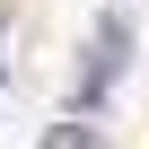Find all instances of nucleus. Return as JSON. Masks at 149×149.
<instances>
[{
    "instance_id": "f257e3e1",
    "label": "nucleus",
    "mask_w": 149,
    "mask_h": 149,
    "mask_svg": "<svg viewBox=\"0 0 149 149\" xmlns=\"http://www.w3.org/2000/svg\"><path fill=\"white\" fill-rule=\"evenodd\" d=\"M35 149H97V132H88V123H53Z\"/></svg>"
}]
</instances>
